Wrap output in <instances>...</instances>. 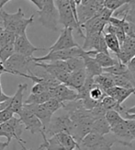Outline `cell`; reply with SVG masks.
<instances>
[{
	"label": "cell",
	"mask_w": 135,
	"mask_h": 150,
	"mask_svg": "<svg viewBox=\"0 0 135 150\" xmlns=\"http://www.w3.org/2000/svg\"><path fill=\"white\" fill-rule=\"evenodd\" d=\"M102 8H98L93 0H89L86 4H81L77 6V18L79 25L85 23L89 18H93L98 13Z\"/></svg>",
	"instance_id": "obj_15"
},
{
	"label": "cell",
	"mask_w": 135,
	"mask_h": 150,
	"mask_svg": "<svg viewBox=\"0 0 135 150\" xmlns=\"http://www.w3.org/2000/svg\"><path fill=\"white\" fill-rule=\"evenodd\" d=\"M30 110H31L33 113L38 117L42 125L43 132L47 129L50 125V122L53 118V113L45 107L43 104H25Z\"/></svg>",
	"instance_id": "obj_17"
},
{
	"label": "cell",
	"mask_w": 135,
	"mask_h": 150,
	"mask_svg": "<svg viewBox=\"0 0 135 150\" xmlns=\"http://www.w3.org/2000/svg\"><path fill=\"white\" fill-rule=\"evenodd\" d=\"M16 37L17 35L13 32L1 29L0 30V47L8 44H14Z\"/></svg>",
	"instance_id": "obj_29"
},
{
	"label": "cell",
	"mask_w": 135,
	"mask_h": 150,
	"mask_svg": "<svg viewBox=\"0 0 135 150\" xmlns=\"http://www.w3.org/2000/svg\"><path fill=\"white\" fill-rule=\"evenodd\" d=\"M103 73H108V74H110L113 76H125L134 82L133 78L131 76V74L130 73V71L128 69L127 64H122L119 60L115 64H113V66L107 67V68H103Z\"/></svg>",
	"instance_id": "obj_22"
},
{
	"label": "cell",
	"mask_w": 135,
	"mask_h": 150,
	"mask_svg": "<svg viewBox=\"0 0 135 150\" xmlns=\"http://www.w3.org/2000/svg\"><path fill=\"white\" fill-rule=\"evenodd\" d=\"M110 133L115 136L117 140V144H120L121 146L132 147V137L129 132L125 119H123L121 122L116 123L115 125L110 127Z\"/></svg>",
	"instance_id": "obj_12"
},
{
	"label": "cell",
	"mask_w": 135,
	"mask_h": 150,
	"mask_svg": "<svg viewBox=\"0 0 135 150\" xmlns=\"http://www.w3.org/2000/svg\"><path fill=\"white\" fill-rule=\"evenodd\" d=\"M130 0H105L104 6L112 11L117 10L120 6L127 4Z\"/></svg>",
	"instance_id": "obj_33"
},
{
	"label": "cell",
	"mask_w": 135,
	"mask_h": 150,
	"mask_svg": "<svg viewBox=\"0 0 135 150\" xmlns=\"http://www.w3.org/2000/svg\"><path fill=\"white\" fill-rule=\"evenodd\" d=\"M105 92L103 91L98 85H95V86L91 88V90L89 91V97L90 99H92L96 101H101V100L104 98Z\"/></svg>",
	"instance_id": "obj_35"
},
{
	"label": "cell",
	"mask_w": 135,
	"mask_h": 150,
	"mask_svg": "<svg viewBox=\"0 0 135 150\" xmlns=\"http://www.w3.org/2000/svg\"><path fill=\"white\" fill-rule=\"evenodd\" d=\"M82 58L84 60L85 70H86V73L87 76L94 77L96 76H98L103 73V68L96 63L94 57L90 56L86 54H86H84L82 56Z\"/></svg>",
	"instance_id": "obj_20"
},
{
	"label": "cell",
	"mask_w": 135,
	"mask_h": 150,
	"mask_svg": "<svg viewBox=\"0 0 135 150\" xmlns=\"http://www.w3.org/2000/svg\"><path fill=\"white\" fill-rule=\"evenodd\" d=\"M51 94L49 90L46 92L39 94H30L28 99L24 101V104H44L47 100L51 99Z\"/></svg>",
	"instance_id": "obj_27"
},
{
	"label": "cell",
	"mask_w": 135,
	"mask_h": 150,
	"mask_svg": "<svg viewBox=\"0 0 135 150\" xmlns=\"http://www.w3.org/2000/svg\"><path fill=\"white\" fill-rule=\"evenodd\" d=\"M91 132L96 133L99 135H106L110 133V126L105 117H99L94 120Z\"/></svg>",
	"instance_id": "obj_23"
},
{
	"label": "cell",
	"mask_w": 135,
	"mask_h": 150,
	"mask_svg": "<svg viewBox=\"0 0 135 150\" xmlns=\"http://www.w3.org/2000/svg\"><path fill=\"white\" fill-rule=\"evenodd\" d=\"M72 127H73L72 121L70 119L69 114L66 112L65 114H62L54 117V118H51L50 125L47 127V129L44 131V134L47 138L60 133H66L71 134Z\"/></svg>",
	"instance_id": "obj_7"
},
{
	"label": "cell",
	"mask_w": 135,
	"mask_h": 150,
	"mask_svg": "<svg viewBox=\"0 0 135 150\" xmlns=\"http://www.w3.org/2000/svg\"><path fill=\"white\" fill-rule=\"evenodd\" d=\"M125 119H130V120H135V114H129V113H125L124 114Z\"/></svg>",
	"instance_id": "obj_47"
},
{
	"label": "cell",
	"mask_w": 135,
	"mask_h": 150,
	"mask_svg": "<svg viewBox=\"0 0 135 150\" xmlns=\"http://www.w3.org/2000/svg\"><path fill=\"white\" fill-rule=\"evenodd\" d=\"M9 145V143L6 141V142H1L0 141V150H5L6 147H8Z\"/></svg>",
	"instance_id": "obj_45"
},
{
	"label": "cell",
	"mask_w": 135,
	"mask_h": 150,
	"mask_svg": "<svg viewBox=\"0 0 135 150\" xmlns=\"http://www.w3.org/2000/svg\"><path fill=\"white\" fill-rule=\"evenodd\" d=\"M0 137H6V133L2 130L1 126H0Z\"/></svg>",
	"instance_id": "obj_51"
},
{
	"label": "cell",
	"mask_w": 135,
	"mask_h": 150,
	"mask_svg": "<svg viewBox=\"0 0 135 150\" xmlns=\"http://www.w3.org/2000/svg\"><path fill=\"white\" fill-rule=\"evenodd\" d=\"M114 144H117L115 136L109 133L106 135H99L90 132L78 144V150H111Z\"/></svg>",
	"instance_id": "obj_2"
},
{
	"label": "cell",
	"mask_w": 135,
	"mask_h": 150,
	"mask_svg": "<svg viewBox=\"0 0 135 150\" xmlns=\"http://www.w3.org/2000/svg\"><path fill=\"white\" fill-rule=\"evenodd\" d=\"M9 1H11V0H0V10L3 9V6Z\"/></svg>",
	"instance_id": "obj_49"
},
{
	"label": "cell",
	"mask_w": 135,
	"mask_h": 150,
	"mask_svg": "<svg viewBox=\"0 0 135 150\" xmlns=\"http://www.w3.org/2000/svg\"><path fill=\"white\" fill-rule=\"evenodd\" d=\"M92 57L95 58L96 63H98L102 68H107V67H111L118 61V59L112 58L109 55V54H105V53H96L94 56Z\"/></svg>",
	"instance_id": "obj_25"
},
{
	"label": "cell",
	"mask_w": 135,
	"mask_h": 150,
	"mask_svg": "<svg viewBox=\"0 0 135 150\" xmlns=\"http://www.w3.org/2000/svg\"><path fill=\"white\" fill-rule=\"evenodd\" d=\"M30 1L35 5V6L38 8V10H41L43 8L44 0H30Z\"/></svg>",
	"instance_id": "obj_42"
},
{
	"label": "cell",
	"mask_w": 135,
	"mask_h": 150,
	"mask_svg": "<svg viewBox=\"0 0 135 150\" xmlns=\"http://www.w3.org/2000/svg\"><path fill=\"white\" fill-rule=\"evenodd\" d=\"M117 59L122 64H127L133 56H135V39L127 36L124 42L120 45V52L116 54Z\"/></svg>",
	"instance_id": "obj_14"
},
{
	"label": "cell",
	"mask_w": 135,
	"mask_h": 150,
	"mask_svg": "<svg viewBox=\"0 0 135 150\" xmlns=\"http://www.w3.org/2000/svg\"><path fill=\"white\" fill-rule=\"evenodd\" d=\"M9 98H10V96L6 95L4 92H0V103L3 102V101H6V100H8Z\"/></svg>",
	"instance_id": "obj_44"
},
{
	"label": "cell",
	"mask_w": 135,
	"mask_h": 150,
	"mask_svg": "<svg viewBox=\"0 0 135 150\" xmlns=\"http://www.w3.org/2000/svg\"><path fill=\"white\" fill-rule=\"evenodd\" d=\"M101 1H102L103 3H104V2H105V0H101Z\"/></svg>",
	"instance_id": "obj_57"
},
{
	"label": "cell",
	"mask_w": 135,
	"mask_h": 150,
	"mask_svg": "<svg viewBox=\"0 0 135 150\" xmlns=\"http://www.w3.org/2000/svg\"><path fill=\"white\" fill-rule=\"evenodd\" d=\"M2 130L6 134L8 142L10 143L12 139H16L19 144H25L26 141L21 138L22 133L24 131V125H22L19 118H16L13 116L10 120L0 125Z\"/></svg>",
	"instance_id": "obj_9"
},
{
	"label": "cell",
	"mask_w": 135,
	"mask_h": 150,
	"mask_svg": "<svg viewBox=\"0 0 135 150\" xmlns=\"http://www.w3.org/2000/svg\"><path fill=\"white\" fill-rule=\"evenodd\" d=\"M126 113H129V114H135V105L132 106V107H131V108H127Z\"/></svg>",
	"instance_id": "obj_46"
},
{
	"label": "cell",
	"mask_w": 135,
	"mask_h": 150,
	"mask_svg": "<svg viewBox=\"0 0 135 150\" xmlns=\"http://www.w3.org/2000/svg\"><path fill=\"white\" fill-rule=\"evenodd\" d=\"M132 78H133V80H134V83H135V76H133Z\"/></svg>",
	"instance_id": "obj_55"
},
{
	"label": "cell",
	"mask_w": 135,
	"mask_h": 150,
	"mask_svg": "<svg viewBox=\"0 0 135 150\" xmlns=\"http://www.w3.org/2000/svg\"><path fill=\"white\" fill-rule=\"evenodd\" d=\"M3 64L8 74L24 77H26L27 75L33 73L32 67H36L33 57L23 56L16 53L12 54Z\"/></svg>",
	"instance_id": "obj_3"
},
{
	"label": "cell",
	"mask_w": 135,
	"mask_h": 150,
	"mask_svg": "<svg viewBox=\"0 0 135 150\" xmlns=\"http://www.w3.org/2000/svg\"><path fill=\"white\" fill-rule=\"evenodd\" d=\"M13 115H14V113L9 109H5L3 110H0V125H2V123L10 120L13 117Z\"/></svg>",
	"instance_id": "obj_38"
},
{
	"label": "cell",
	"mask_w": 135,
	"mask_h": 150,
	"mask_svg": "<svg viewBox=\"0 0 135 150\" xmlns=\"http://www.w3.org/2000/svg\"><path fill=\"white\" fill-rule=\"evenodd\" d=\"M43 105L46 107L53 114L54 112H56L59 109L63 108V103L60 102L59 100H56V99H53V98H51V99L45 102Z\"/></svg>",
	"instance_id": "obj_34"
},
{
	"label": "cell",
	"mask_w": 135,
	"mask_h": 150,
	"mask_svg": "<svg viewBox=\"0 0 135 150\" xmlns=\"http://www.w3.org/2000/svg\"><path fill=\"white\" fill-rule=\"evenodd\" d=\"M39 21L42 26L51 30H58L59 16L54 4V0H44L43 8L38 10Z\"/></svg>",
	"instance_id": "obj_5"
},
{
	"label": "cell",
	"mask_w": 135,
	"mask_h": 150,
	"mask_svg": "<svg viewBox=\"0 0 135 150\" xmlns=\"http://www.w3.org/2000/svg\"><path fill=\"white\" fill-rule=\"evenodd\" d=\"M126 35L131 36V37L135 39V24L130 22V29H129V31L127 32Z\"/></svg>",
	"instance_id": "obj_43"
},
{
	"label": "cell",
	"mask_w": 135,
	"mask_h": 150,
	"mask_svg": "<svg viewBox=\"0 0 135 150\" xmlns=\"http://www.w3.org/2000/svg\"><path fill=\"white\" fill-rule=\"evenodd\" d=\"M112 76L114 85L116 87H120V88H135V84L133 81L131 79L122 76Z\"/></svg>",
	"instance_id": "obj_28"
},
{
	"label": "cell",
	"mask_w": 135,
	"mask_h": 150,
	"mask_svg": "<svg viewBox=\"0 0 135 150\" xmlns=\"http://www.w3.org/2000/svg\"><path fill=\"white\" fill-rule=\"evenodd\" d=\"M15 53L27 57H33V54L36 51H44L45 48L36 47L32 44L28 39L27 33L22 35H18L14 42Z\"/></svg>",
	"instance_id": "obj_10"
},
{
	"label": "cell",
	"mask_w": 135,
	"mask_h": 150,
	"mask_svg": "<svg viewBox=\"0 0 135 150\" xmlns=\"http://www.w3.org/2000/svg\"><path fill=\"white\" fill-rule=\"evenodd\" d=\"M19 120L21 121L24 125V130L29 131L30 134H41L43 132L42 125L38 117L33 113L31 110H30L27 106L23 105L20 112H18Z\"/></svg>",
	"instance_id": "obj_8"
},
{
	"label": "cell",
	"mask_w": 135,
	"mask_h": 150,
	"mask_svg": "<svg viewBox=\"0 0 135 150\" xmlns=\"http://www.w3.org/2000/svg\"><path fill=\"white\" fill-rule=\"evenodd\" d=\"M86 78V73L85 68L79 69L75 72H72L70 74L69 80L66 84V86L75 89V91H78L82 87Z\"/></svg>",
	"instance_id": "obj_21"
},
{
	"label": "cell",
	"mask_w": 135,
	"mask_h": 150,
	"mask_svg": "<svg viewBox=\"0 0 135 150\" xmlns=\"http://www.w3.org/2000/svg\"><path fill=\"white\" fill-rule=\"evenodd\" d=\"M74 2L75 3V5L78 6L79 5H81V2H82V0H74Z\"/></svg>",
	"instance_id": "obj_52"
},
{
	"label": "cell",
	"mask_w": 135,
	"mask_h": 150,
	"mask_svg": "<svg viewBox=\"0 0 135 150\" xmlns=\"http://www.w3.org/2000/svg\"><path fill=\"white\" fill-rule=\"evenodd\" d=\"M0 77H1V74H0ZM0 92H3V91H2V85H1V80H0Z\"/></svg>",
	"instance_id": "obj_54"
},
{
	"label": "cell",
	"mask_w": 135,
	"mask_h": 150,
	"mask_svg": "<svg viewBox=\"0 0 135 150\" xmlns=\"http://www.w3.org/2000/svg\"><path fill=\"white\" fill-rule=\"evenodd\" d=\"M125 122H126L128 130H129V132H130L132 139L135 140V120L125 119Z\"/></svg>",
	"instance_id": "obj_40"
},
{
	"label": "cell",
	"mask_w": 135,
	"mask_h": 150,
	"mask_svg": "<svg viewBox=\"0 0 135 150\" xmlns=\"http://www.w3.org/2000/svg\"><path fill=\"white\" fill-rule=\"evenodd\" d=\"M73 29L71 28H63L61 31V34L58 38L55 43L49 48V52L65 50L74 47H78V43H76L74 36H73Z\"/></svg>",
	"instance_id": "obj_11"
},
{
	"label": "cell",
	"mask_w": 135,
	"mask_h": 150,
	"mask_svg": "<svg viewBox=\"0 0 135 150\" xmlns=\"http://www.w3.org/2000/svg\"><path fill=\"white\" fill-rule=\"evenodd\" d=\"M113 13L114 11L110 10V9H108L107 8H105V6H103V8L98 11V15L99 16V18L101 19H103L104 21H106L107 23H108V21H109V18H110L113 15Z\"/></svg>",
	"instance_id": "obj_37"
},
{
	"label": "cell",
	"mask_w": 135,
	"mask_h": 150,
	"mask_svg": "<svg viewBox=\"0 0 135 150\" xmlns=\"http://www.w3.org/2000/svg\"><path fill=\"white\" fill-rule=\"evenodd\" d=\"M105 119L108 122L109 126L111 127V126L115 125L116 123L121 122L124 118L119 112H115L113 110H107V112L105 114Z\"/></svg>",
	"instance_id": "obj_32"
},
{
	"label": "cell",
	"mask_w": 135,
	"mask_h": 150,
	"mask_svg": "<svg viewBox=\"0 0 135 150\" xmlns=\"http://www.w3.org/2000/svg\"><path fill=\"white\" fill-rule=\"evenodd\" d=\"M54 4L58 11V16H59V23L63 25L64 28L76 30L80 37H85V33L83 32L79 24L77 23L68 0H55Z\"/></svg>",
	"instance_id": "obj_4"
},
{
	"label": "cell",
	"mask_w": 135,
	"mask_h": 150,
	"mask_svg": "<svg viewBox=\"0 0 135 150\" xmlns=\"http://www.w3.org/2000/svg\"><path fill=\"white\" fill-rule=\"evenodd\" d=\"M108 23L99 18L96 14L93 18H89L85 23L80 25L82 30H85L86 34H94V33H101L104 31L105 27Z\"/></svg>",
	"instance_id": "obj_18"
},
{
	"label": "cell",
	"mask_w": 135,
	"mask_h": 150,
	"mask_svg": "<svg viewBox=\"0 0 135 150\" xmlns=\"http://www.w3.org/2000/svg\"><path fill=\"white\" fill-rule=\"evenodd\" d=\"M104 92L106 95L110 96L113 99H115L119 104H123V102L131 95H135V88H123L114 86L106 89Z\"/></svg>",
	"instance_id": "obj_19"
},
{
	"label": "cell",
	"mask_w": 135,
	"mask_h": 150,
	"mask_svg": "<svg viewBox=\"0 0 135 150\" xmlns=\"http://www.w3.org/2000/svg\"><path fill=\"white\" fill-rule=\"evenodd\" d=\"M34 15L26 18L24 12L20 8H18L15 13H8L6 10H0V25L2 29L13 32L17 36L26 33L27 27L33 22Z\"/></svg>",
	"instance_id": "obj_1"
},
{
	"label": "cell",
	"mask_w": 135,
	"mask_h": 150,
	"mask_svg": "<svg viewBox=\"0 0 135 150\" xmlns=\"http://www.w3.org/2000/svg\"><path fill=\"white\" fill-rule=\"evenodd\" d=\"M19 145H20L21 146V147L23 148V150H30V149H28L27 147H26L23 144H19ZM31 150V149H30ZM39 150H45V148L43 147V146H40V147H39Z\"/></svg>",
	"instance_id": "obj_50"
},
{
	"label": "cell",
	"mask_w": 135,
	"mask_h": 150,
	"mask_svg": "<svg viewBox=\"0 0 135 150\" xmlns=\"http://www.w3.org/2000/svg\"><path fill=\"white\" fill-rule=\"evenodd\" d=\"M103 35H104L105 42L108 49L110 50L115 54H118L120 52V44L118 41L117 37L110 33H106L104 31H103Z\"/></svg>",
	"instance_id": "obj_26"
},
{
	"label": "cell",
	"mask_w": 135,
	"mask_h": 150,
	"mask_svg": "<svg viewBox=\"0 0 135 150\" xmlns=\"http://www.w3.org/2000/svg\"><path fill=\"white\" fill-rule=\"evenodd\" d=\"M94 81L95 84L98 85L103 91L115 86L112 76L108 73H102L98 76H94Z\"/></svg>",
	"instance_id": "obj_24"
},
{
	"label": "cell",
	"mask_w": 135,
	"mask_h": 150,
	"mask_svg": "<svg viewBox=\"0 0 135 150\" xmlns=\"http://www.w3.org/2000/svg\"><path fill=\"white\" fill-rule=\"evenodd\" d=\"M50 89L48 86L41 83H35V85L31 88V94H39L42 92H46Z\"/></svg>",
	"instance_id": "obj_39"
},
{
	"label": "cell",
	"mask_w": 135,
	"mask_h": 150,
	"mask_svg": "<svg viewBox=\"0 0 135 150\" xmlns=\"http://www.w3.org/2000/svg\"><path fill=\"white\" fill-rule=\"evenodd\" d=\"M74 150H78V147H76L75 149H74Z\"/></svg>",
	"instance_id": "obj_56"
},
{
	"label": "cell",
	"mask_w": 135,
	"mask_h": 150,
	"mask_svg": "<svg viewBox=\"0 0 135 150\" xmlns=\"http://www.w3.org/2000/svg\"><path fill=\"white\" fill-rule=\"evenodd\" d=\"M100 103L107 110H114V109L116 108V106H117V104H118L117 100H116L115 99H113L112 97L108 96V95L104 96V98L101 100Z\"/></svg>",
	"instance_id": "obj_36"
},
{
	"label": "cell",
	"mask_w": 135,
	"mask_h": 150,
	"mask_svg": "<svg viewBox=\"0 0 135 150\" xmlns=\"http://www.w3.org/2000/svg\"><path fill=\"white\" fill-rule=\"evenodd\" d=\"M27 88H28L27 84H18L15 95L13 97H10L8 100V109L12 110L14 114L15 113L18 114V112H20L24 105L23 97H24V92L27 89Z\"/></svg>",
	"instance_id": "obj_16"
},
{
	"label": "cell",
	"mask_w": 135,
	"mask_h": 150,
	"mask_svg": "<svg viewBox=\"0 0 135 150\" xmlns=\"http://www.w3.org/2000/svg\"><path fill=\"white\" fill-rule=\"evenodd\" d=\"M3 73H8V71H6V69L5 68L4 64L0 62V74H3Z\"/></svg>",
	"instance_id": "obj_48"
},
{
	"label": "cell",
	"mask_w": 135,
	"mask_h": 150,
	"mask_svg": "<svg viewBox=\"0 0 135 150\" xmlns=\"http://www.w3.org/2000/svg\"><path fill=\"white\" fill-rule=\"evenodd\" d=\"M67 64L68 69L70 73L75 72L79 69L85 68V64H84V60L82 57H73L65 61Z\"/></svg>",
	"instance_id": "obj_30"
},
{
	"label": "cell",
	"mask_w": 135,
	"mask_h": 150,
	"mask_svg": "<svg viewBox=\"0 0 135 150\" xmlns=\"http://www.w3.org/2000/svg\"><path fill=\"white\" fill-rule=\"evenodd\" d=\"M129 3L133 5V6H135V0H130V1H129Z\"/></svg>",
	"instance_id": "obj_53"
},
{
	"label": "cell",
	"mask_w": 135,
	"mask_h": 150,
	"mask_svg": "<svg viewBox=\"0 0 135 150\" xmlns=\"http://www.w3.org/2000/svg\"><path fill=\"white\" fill-rule=\"evenodd\" d=\"M15 54L14 44H8L0 47V62L4 64L8 58Z\"/></svg>",
	"instance_id": "obj_31"
},
{
	"label": "cell",
	"mask_w": 135,
	"mask_h": 150,
	"mask_svg": "<svg viewBox=\"0 0 135 150\" xmlns=\"http://www.w3.org/2000/svg\"><path fill=\"white\" fill-rule=\"evenodd\" d=\"M86 54V51L82 47H74L65 50L49 52L48 54L42 57H33L34 62H53V61H66L73 57H82Z\"/></svg>",
	"instance_id": "obj_6"
},
{
	"label": "cell",
	"mask_w": 135,
	"mask_h": 150,
	"mask_svg": "<svg viewBox=\"0 0 135 150\" xmlns=\"http://www.w3.org/2000/svg\"><path fill=\"white\" fill-rule=\"evenodd\" d=\"M51 97L58 100L60 102L73 101L77 98V91L67 87L64 84H59L56 87H53L49 89Z\"/></svg>",
	"instance_id": "obj_13"
},
{
	"label": "cell",
	"mask_w": 135,
	"mask_h": 150,
	"mask_svg": "<svg viewBox=\"0 0 135 150\" xmlns=\"http://www.w3.org/2000/svg\"><path fill=\"white\" fill-rule=\"evenodd\" d=\"M127 67L130 73L131 74V76H135V56H133L130 60V62L127 64Z\"/></svg>",
	"instance_id": "obj_41"
},
{
	"label": "cell",
	"mask_w": 135,
	"mask_h": 150,
	"mask_svg": "<svg viewBox=\"0 0 135 150\" xmlns=\"http://www.w3.org/2000/svg\"><path fill=\"white\" fill-rule=\"evenodd\" d=\"M1 29H2V27H1V25H0V30H1Z\"/></svg>",
	"instance_id": "obj_58"
}]
</instances>
